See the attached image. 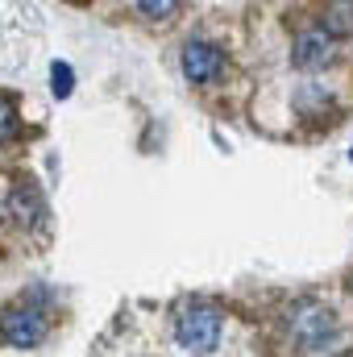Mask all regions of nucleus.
I'll return each instance as SVG.
<instances>
[{
  "instance_id": "obj_1",
  "label": "nucleus",
  "mask_w": 353,
  "mask_h": 357,
  "mask_svg": "<svg viewBox=\"0 0 353 357\" xmlns=\"http://www.w3.org/2000/svg\"><path fill=\"white\" fill-rule=\"evenodd\" d=\"M175 337L191 354H212L220 341V312L216 307H187L175 324Z\"/></svg>"
},
{
  "instance_id": "obj_2",
  "label": "nucleus",
  "mask_w": 353,
  "mask_h": 357,
  "mask_svg": "<svg viewBox=\"0 0 353 357\" xmlns=\"http://www.w3.org/2000/svg\"><path fill=\"white\" fill-rule=\"evenodd\" d=\"M0 337L13 345V349H33L46 341V316L33 312V307H17L0 320Z\"/></svg>"
},
{
  "instance_id": "obj_3",
  "label": "nucleus",
  "mask_w": 353,
  "mask_h": 357,
  "mask_svg": "<svg viewBox=\"0 0 353 357\" xmlns=\"http://www.w3.org/2000/svg\"><path fill=\"white\" fill-rule=\"evenodd\" d=\"M225 71V54L212 42H187L183 46V75L191 84H216Z\"/></svg>"
},
{
  "instance_id": "obj_4",
  "label": "nucleus",
  "mask_w": 353,
  "mask_h": 357,
  "mask_svg": "<svg viewBox=\"0 0 353 357\" xmlns=\"http://www.w3.org/2000/svg\"><path fill=\"white\" fill-rule=\"evenodd\" d=\"M291 59H295L299 71H316V67H324V63L333 59V38H329L324 29H308V33H299Z\"/></svg>"
},
{
  "instance_id": "obj_5",
  "label": "nucleus",
  "mask_w": 353,
  "mask_h": 357,
  "mask_svg": "<svg viewBox=\"0 0 353 357\" xmlns=\"http://www.w3.org/2000/svg\"><path fill=\"white\" fill-rule=\"evenodd\" d=\"M8 208H13V216H17L21 225H33V229H42V225H46V204H42V191H38L33 183L13 187Z\"/></svg>"
},
{
  "instance_id": "obj_6",
  "label": "nucleus",
  "mask_w": 353,
  "mask_h": 357,
  "mask_svg": "<svg viewBox=\"0 0 353 357\" xmlns=\"http://www.w3.org/2000/svg\"><path fill=\"white\" fill-rule=\"evenodd\" d=\"M329 38H350L353 33V4H333L324 8V25H320Z\"/></svg>"
},
{
  "instance_id": "obj_7",
  "label": "nucleus",
  "mask_w": 353,
  "mask_h": 357,
  "mask_svg": "<svg viewBox=\"0 0 353 357\" xmlns=\"http://www.w3.org/2000/svg\"><path fill=\"white\" fill-rule=\"evenodd\" d=\"M50 79H54V96H59V100L71 96V79H75V75H71L67 63H54V67H50Z\"/></svg>"
},
{
  "instance_id": "obj_8",
  "label": "nucleus",
  "mask_w": 353,
  "mask_h": 357,
  "mask_svg": "<svg viewBox=\"0 0 353 357\" xmlns=\"http://www.w3.org/2000/svg\"><path fill=\"white\" fill-rule=\"evenodd\" d=\"M13 129H17V112H13V104L0 96V142L13 137Z\"/></svg>"
},
{
  "instance_id": "obj_9",
  "label": "nucleus",
  "mask_w": 353,
  "mask_h": 357,
  "mask_svg": "<svg viewBox=\"0 0 353 357\" xmlns=\"http://www.w3.org/2000/svg\"><path fill=\"white\" fill-rule=\"evenodd\" d=\"M137 8H142V13H150V17H171L179 4H175V0H142Z\"/></svg>"
},
{
  "instance_id": "obj_10",
  "label": "nucleus",
  "mask_w": 353,
  "mask_h": 357,
  "mask_svg": "<svg viewBox=\"0 0 353 357\" xmlns=\"http://www.w3.org/2000/svg\"><path fill=\"white\" fill-rule=\"evenodd\" d=\"M350 287H353V278H350Z\"/></svg>"
}]
</instances>
